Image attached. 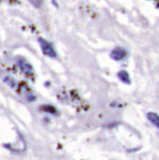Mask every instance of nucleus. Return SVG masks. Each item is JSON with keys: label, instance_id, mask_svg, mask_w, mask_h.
<instances>
[{"label": "nucleus", "instance_id": "nucleus-1", "mask_svg": "<svg viewBox=\"0 0 159 160\" xmlns=\"http://www.w3.org/2000/svg\"><path fill=\"white\" fill-rule=\"evenodd\" d=\"M38 42H39V44L42 48L43 55H45L49 58H56L57 57V52L50 42H48L46 40H44L42 38H39Z\"/></svg>", "mask_w": 159, "mask_h": 160}, {"label": "nucleus", "instance_id": "nucleus-2", "mask_svg": "<svg viewBox=\"0 0 159 160\" xmlns=\"http://www.w3.org/2000/svg\"><path fill=\"white\" fill-rule=\"evenodd\" d=\"M127 56V52L124 48L122 47H117L115 49H113L110 53V58L116 61H120L126 58Z\"/></svg>", "mask_w": 159, "mask_h": 160}, {"label": "nucleus", "instance_id": "nucleus-3", "mask_svg": "<svg viewBox=\"0 0 159 160\" xmlns=\"http://www.w3.org/2000/svg\"><path fill=\"white\" fill-rule=\"evenodd\" d=\"M17 65L19 69L26 74H31L33 72V68L30 63H28L25 58H21L17 60Z\"/></svg>", "mask_w": 159, "mask_h": 160}, {"label": "nucleus", "instance_id": "nucleus-4", "mask_svg": "<svg viewBox=\"0 0 159 160\" xmlns=\"http://www.w3.org/2000/svg\"><path fill=\"white\" fill-rule=\"evenodd\" d=\"M117 76H118V78L121 80V81H122V83H124V84H130V83H131L130 75H129V73H128L126 71H124V70L118 72Z\"/></svg>", "mask_w": 159, "mask_h": 160}, {"label": "nucleus", "instance_id": "nucleus-5", "mask_svg": "<svg viewBox=\"0 0 159 160\" xmlns=\"http://www.w3.org/2000/svg\"><path fill=\"white\" fill-rule=\"evenodd\" d=\"M147 119L155 126L159 129V115L154 113V112H149L147 114Z\"/></svg>", "mask_w": 159, "mask_h": 160}, {"label": "nucleus", "instance_id": "nucleus-6", "mask_svg": "<svg viewBox=\"0 0 159 160\" xmlns=\"http://www.w3.org/2000/svg\"><path fill=\"white\" fill-rule=\"evenodd\" d=\"M40 109L42 111H44V112H47V113H50V114H53V115H57V108L51 105H42L40 107Z\"/></svg>", "mask_w": 159, "mask_h": 160}, {"label": "nucleus", "instance_id": "nucleus-7", "mask_svg": "<svg viewBox=\"0 0 159 160\" xmlns=\"http://www.w3.org/2000/svg\"><path fill=\"white\" fill-rule=\"evenodd\" d=\"M4 82H5L8 86H10L11 88H12V89L16 88V81H15V79H13V78L11 77V76H6V77L4 78Z\"/></svg>", "mask_w": 159, "mask_h": 160}, {"label": "nucleus", "instance_id": "nucleus-8", "mask_svg": "<svg viewBox=\"0 0 159 160\" xmlns=\"http://www.w3.org/2000/svg\"><path fill=\"white\" fill-rule=\"evenodd\" d=\"M29 3L30 4H33V6L35 8H40L41 5H42V1H33V0H30Z\"/></svg>", "mask_w": 159, "mask_h": 160}]
</instances>
